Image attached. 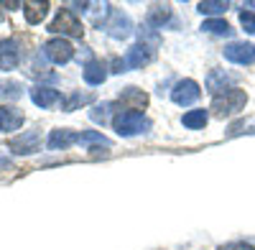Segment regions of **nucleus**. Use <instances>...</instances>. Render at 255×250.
Listing matches in <instances>:
<instances>
[{"mask_svg": "<svg viewBox=\"0 0 255 250\" xmlns=\"http://www.w3.org/2000/svg\"><path fill=\"white\" fill-rule=\"evenodd\" d=\"M113 128L118 135L130 138V135H140L151 130V120L143 118V113H120L113 118Z\"/></svg>", "mask_w": 255, "mask_h": 250, "instance_id": "obj_1", "label": "nucleus"}, {"mask_svg": "<svg viewBox=\"0 0 255 250\" xmlns=\"http://www.w3.org/2000/svg\"><path fill=\"white\" fill-rule=\"evenodd\" d=\"M245 102H248L245 90L232 87V90H227L225 95H217L215 100H212V110H215L217 118H230V115L240 113V110L245 108Z\"/></svg>", "mask_w": 255, "mask_h": 250, "instance_id": "obj_2", "label": "nucleus"}, {"mask_svg": "<svg viewBox=\"0 0 255 250\" xmlns=\"http://www.w3.org/2000/svg\"><path fill=\"white\" fill-rule=\"evenodd\" d=\"M49 31L51 33H61V36H77V38H82V23L74 18V13L72 10H59L56 13V18L51 20V26H49Z\"/></svg>", "mask_w": 255, "mask_h": 250, "instance_id": "obj_3", "label": "nucleus"}, {"mask_svg": "<svg viewBox=\"0 0 255 250\" xmlns=\"http://www.w3.org/2000/svg\"><path fill=\"white\" fill-rule=\"evenodd\" d=\"M199 95H202V90H199V85L194 79H181V82H176V87L171 90V100L176 102V105H181V108L194 105V102L199 100Z\"/></svg>", "mask_w": 255, "mask_h": 250, "instance_id": "obj_4", "label": "nucleus"}, {"mask_svg": "<svg viewBox=\"0 0 255 250\" xmlns=\"http://www.w3.org/2000/svg\"><path fill=\"white\" fill-rule=\"evenodd\" d=\"M225 59L232 61V64H253L255 61V46L253 44H245V41H232L230 46H225Z\"/></svg>", "mask_w": 255, "mask_h": 250, "instance_id": "obj_5", "label": "nucleus"}, {"mask_svg": "<svg viewBox=\"0 0 255 250\" xmlns=\"http://www.w3.org/2000/svg\"><path fill=\"white\" fill-rule=\"evenodd\" d=\"M44 54L54 61V64H67V61H72V56H74V46L67 38H51V41H46Z\"/></svg>", "mask_w": 255, "mask_h": 250, "instance_id": "obj_6", "label": "nucleus"}, {"mask_svg": "<svg viewBox=\"0 0 255 250\" xmlns=\"http://www.w3.org/2000/svg\"><path fill=\"white\" fill-rule=\"evenodd\" d=\"M105 31H108L113 38H125V36H130L133 23L123 10H110V20L105 23Z\"/></svg>", "mask_w": 255, "mask_h": 250, "instance_id": "obj_7", "label": "nucleus"}, {"mask_svg": "<svg viewBox=\"0 0 255 250\" xmlns=\"http://www.w3.org/2000/svg\"><path fill=\"white\" fill-rule=\"evenodd\" d=\"M120 105L125 108V113H138L148 105V95L138 87H128L120 92Z\"/></svg>", "mask_w": 255, "mask_h": 250, "instance_id": "obj_8", "label": "nucleus"}, {"mask_svg": "<svg viewBox=\"0 0 255 250\" xmlns=\"http://www.w3.org/2000/svg\"><path fill=\"white\" fill-rule=\"evenodd\" d=\"M18 61H20V49L13 38H5V41H0V69H15L18 67Z\"/></svg>", "mask_w": 255, "mask_h": 250, "instance_id": "obj_9", "label": "nucleus"}, {"mask_svg": "<svg viewBox=\"0 0 255 250\" xmlns=\"http://www.w3.org/2000/svg\"><path fill=\"white\" fill-rule=\"evenodd\" d=\"M232 82H235V79H232L227 72H222V69H215V72H209L207 74V92H212V95H225L227 90H232L230 85H232Z\"/></svg>", "mask_w": 255, "mask_h": 250, "instance_id": "obj_10", "label": "nucleus"}, {"mask_svg": "<svg viewBox=\"0 0 255 250\" xmlns=\"http://www.w3.org/2000/svg\"><path fill=\"white\" fill-rule=\"evenodd\" d=\"M8 145L13 148V153H33L38 151V130H28L20 138H13Z\"/></svg>", "mask_w": 255, "mask_h": 250, "instance_id": "obj_11", "label": "nucleus"}, {"mask_svg": "<svg viewBox=\"0 0 255 250\" xmlns=\"http://www.w3.org/2000/svg\"><path fill=\"white\" fill-rule=\"evenodd\" d=\"M23 123V113L18 108H0V130L3 133H13L20 128Z\"/></svg>", "mask_w": 255, "mask_h": 250, "instance_id": "obj_12", "label": "nucleus"}, {"mask_svg": "<svg viewBox=\"0 0 255 250\" xmlns=\"http://www.w3.org/2000/svg\"><path fill=\"white\" fill-rule=\"evenodd\" d=\"M148 61H151V51H148V46H140V44L130 46L125 54V67L128 69H140Z\"/></svg>", "mask_w": 255, "mask_h": 250, "instance_id": "obj_13", "label": "nucleus"}, {"mask_svg": "<svg viewBox=\"0 0 255 250\" xmlns=\"http://www.w3.org/2000/svg\"><path fill=\"white\" fill-rule=\"evenodd\" d=\"M31 100L36 102L38 108H54L56 102L61 100V95L54 87H33L31 90Z\"/></svg>", "mask_w": 255, "mask_h": 250, "instance_id": "obj_14", "label": "nucleus"}, {"mask_svg": "<svg viewBox=\"0 0 255 250\" xmlns=\"http://www.w3.org/2000/svg\"><path fill=\"white\" fill-rule=\"evenodd\" d=\"M72 143H79V133H74V130H51V135H49V148L51 151L69 148Z\"/></svg>", "mask_w": 255, "mask_h": 250, "instance_id": "obj_15", "label": "nucleus"}, {"mask_svg": "<svg viewBox=\"0 0 255 250\" xmlns=\"http://www.w3.org/2000/svg\"><path fill=\"white\" fill-rule=\"evenodd\" d=\"M168 20H171V8H168V5H161V3L151 5V10H148V26L163 28V23H168Z\"/></svg>", "mask_w": 255, "mask_h": 250, "instance_id": "obj_16", "label": "nucleus"}, {"mask_svg": "<svg viewBox=\"0 0 255 250\" xmlns=\"http://www.w3.org/2000/svg\"><path fill=\"white\" fill-rule=\"evenodd\" d=\"M105 79H108V72H105L102 64H97V61H90V64L84 67V82H87V85L97 87V85H102Z\"/></svg>", "mask_w": 255, "mask_h": 250, "instance_id": "obj_17", "label": "nucleus"}, {"mask_svg": "<svg viewBox=\"0 0 255 250\" xmlns=\"http://www.w3.org/2000/svg\"><path fill=\"white\" fill-rule=\"evenodd\" d=\"M23 13H26V20L28 23H41L44 15L49 13V3H23Z\"/></svg>", "mask_w": 255, "mask_h": 250, "instance_id": "obj_18", "label": "nucleus"}, {"mask_svg": "<svg viewBox=\"0 0 255 250\" xmlns=\"http://www.w3.org/2000/svg\"><path fill=\"white\" fill-rule=\"evenodd\" d=\"M207 120H209V115H207V110H189L184 118H181V123L186 125V128H191V130H197V128H204L207 125Z\"/></svg>", "mask_w": 255, "mask_h": 250, "instance_id": "obj_19", "label": "nucleus"}, {"mask_svg": "<svg viewBox=\"0 0 255 250\" xmlns=\"http://www.w3.org/2000/svg\"><path fill=\"white\" fill-rule=\"evenodd\" d=\"M202 31L207 33H217V36H232V28L227 20H220V18H209L202 23Z\"/></svg>", "mask_w": 255, "mask_h": 250, "instance_id": "obj_20", "label": "nucleus"}, {"mask_svg": "<svg viewBox=\"0 0 255 250\" xmlns=\"http://www.w3.org/2000/svg\"><path fill=\"white\" fill-rule=\"evenodd\" d=\"M230 8V3H227V0H202V3L197 5V10L204 15H217V13H225Z\"/></svg>", "mask_w": 255, "mask_h": 250, "instance_id": "obj_21", "label": "nucleus"}, {"mask_svg": "<svg viewBox=\"0 0 255 250\" xmlns=\"http://www.w3.org/2000/svg\"><path fill=\"white\" fill-rule=\"evenodd\" d=\"M79 143H84V145H105V148H110V140L105 138L102 133H97V130L79 133Z\"/></svg>", "mask_w": 255, "mask_h": 250, "instance_id": "obj_22", "label": "nucleus"}, {"mask_svg": "<svg viewBox=\"0 0 255 250\" xmlns=\"http://www.w3.org/2000/svg\"><path fill=\"white\" fill-rule=\"evenodd\" d=\"M110 110H113V105L110 102H102V105H95L92 110H90V118L95 120V123H108V118H110Z\"/></svg>", "mask_w": 255, "mask_h": 250, "instance_id": "obj_23", "label": "nucleus"}, {"mask_svg": "<svg viewBox=\"0 0 255 250\" xmlns=\"http://www.w3.org/2000/svg\"><path fill=\"white\" fill-rule=\"evenodd\" d=\"M20 85L18 82H0V97H8V100H15V97H20Z\"/></svg>", "mask_w": 255, "mask_h": 250, "instance_id": "obj_24", "label": "nucleus"}, {"mask_svg": "<svg viewBox=\"0 0 255 250\" xmlns=\"http://www.w3.org/2000/svg\"><path fill=\"white\" fill-rule=\"evenodd\" d=\"M90 100H92L90 95H79V92H74L67 102H64V110L72 113V110H77V105H84V102H90Z\"/></svg>", "mask_w": 255, "mask_h": 250, "instance_id": "obj_25", "label": "nucleus"}, {"mask_svg": "<svg viewBox=\"0 0 255 250\" xmlns=\"http://www.w3.org/2000/svg\"><path fill=\"white\" fill-rule=\"evenodd\" d=\"M240 23H243V28H245L248 33H253V36H255V13L243 10V13H240Z\"/></svg>", "mask_w": 255, "mask_h": 250, "instance_id": "obj_26", "label": "nucleus"}, {"mask_svg": "<svg viewBox=\"0 0 255 250\" xmlns=\"http://www.w3.org/2000/svg\"><path fill=\"white\" fill-rule=\"evenodd\" d=\"M220 250H255V248H250L245 243H230V245H222Z\"/></svg>", "mask_w": 255, "mask_h": 250, "instance_id": "obj_27", "label": "nucleus"}, {"mask_svg": "<svg viewBox=\"0 0 255 250\" xmlns=\"http://www.w3.org/2000/svg\"><path fill=\"white\" fill-rule=\"evenodd\" d=\"M8 166H10L8 161H0V169H8Z\"/></svg>", "mask_w": 255, "mask_h": 250, "instance_id": "obj_28", "label": "nucleus"}]
</instances>
